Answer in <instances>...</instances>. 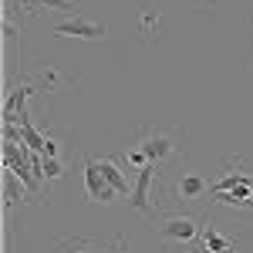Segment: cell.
I'll list each match as a JSON object with an SVG mask.
<instances>
[{"instance_id": "1", "label": "cell", "mask_w": 253, "mask_h": 253, "mask_svg": "<svg viewBox=\"0 0 253 253\" xmlns=\"http://www.w3.org/2000/svg\"><path fill=\"white\" fill-rule=\"evenodd\" d=\"M213 203L236 206V210H250L253 206V175L240 172V159L226 162V172L213 182Z\"/></svg>"}, {"instance_id": "2", "label": "cell", "mask_w": 253, "mask_h": 253, "mask_svg": "<svg viewBox=\"0 0 253 253\" xmlns=\"http://www.w3.org/2000/svg\"><path fill=\"white\" fill-rule=\"evenodd\" d=\"M206 219L210 216H193V213H166L159 219V236H162V243H169V247H193L199 243V233H203V226H206Z\"/></svg>"}, {"instance_id": "3", "label": "cell", "mask_w": 253, "mask_h": 253, "mask_svg": "<svg viewBox=\"0 0 253 253\" xmlns=\"http://www.w3.org/2000/svg\"><path fill=\"white\" fill-rule=\"evenodd\" d=\"M175 203H196V199H203V196H213V182L206 179V175H199L196 169L186 166V159L175 166V182L172 189H169Z\"/></svg>"}, {"instance_id": "4", "label": "cell", "mask_w": 253, "mask_h": 253, "mask_svg": "<svg viewBox=\"0 0 253 253\" xmlns=\"http://www.w3.org/2000/svg\"><path fill=\"white\" fill-rule=\"evenodd\" d=\"M84 193L91 203H118L122 199L118 189L108 182V175L101 172L98 159H84Z\"/></svg>"}, {"instance_id": "5", "label": "cell", "mask_w": 253, "mask_h": 253, "mask_svg": "<svg viewBox=\"0 0 253 253\" xmlns=\"http://www.w3.org/2000/svg\"><path fill=\"white\" fill-rule=\"evenodd\" d=\"M138 149L149 156V162H166V159H175V138L166 132V128H145L135 142Z\"/></svg>"}, {"instance_id": "6", "label": "cell", "mask_w": 253, "mask_h": 253, "mask_svg": "<svg viewBox=\"0 0 253 253\" xmlns=\"http://www.w3.org/2000/svg\"><path fill=\"white\" fill-rule=\"evenodd\" d=\"M108 34L105 31V24H98V20H88L81 17V14H71V17H64L54 24V38H88V41H101Z\"/></svg>"}, {"instance_id": "7", "label": "cell", "mask_w": 253, "mask_h": 253, "mask_svg": "<svg viewBox=\"0 0 253 253\" xmlns=\"http://www.w3.org/2000/svg\"><path fill=\"white\" fill-rule=\"evenodd\" d=\"M162 172V166L159 162H149L145 169H138L135 172V186H132V196H128V203L142 210V213H152V182L159 179Z\"/></svg>"}, {"instance_id": "8", "label": "cell", "mask_w": 253, "mask_h": 253, "mask_svg": "<svg viewBox=\"0 0 253 253\" xmlns=\"http://www.w3.org/2000/svg\"><path fill=\"white\" fill-rule=\"evenodd\" d=\"M58 253H128V240L125 236H115L108 243H91L84 236H75V240H61Z\"/></svg>"}, {"instance_id": "9", "label": "cell", "mask_w": 253, "mask_h": 253, "mask_svg": "<svg viewBox=\"0 0 253 253\" xmlns=\"http://www.w3.org/2000/svg\"><path fill=\"white\" fill-rule=\"evenodd\" d=\"M196 253H236V240L219 236V230L206 219V226L199 233V243H196Z\"/></svg>"}, {"instance_id": "10", "label": "cell", "mask_w": 253, "mask_h": 253, "mask_svg": "<svg viewBox=\"0 0 253 253\" xmlns=\"http://www.w3.org/2000/svg\"><path fill=\"white\" fill-rule=\"evenodd\" d=\"M98 166H101V172L108 175V182H112V186L118 189V196H125V199L132 196V186H135V179H132V175L122 172V169H118L112 159H98Z\"/></svg>"}, {"instance_id": "11", "label": "cell", "mask_w": 253, "mask_h": 253, "mask_svg": "<svg viewBox=\"0 0 253 253\" xmlns=\"http://www.w3.org/2000/svg\"><path fill=\"white\" fill-rule=\"evenodd\" d=\"M24 196H31V189H24V186L17 189V175L3 169V199H7V206H14L17 199L24 203Z\"/></svg>"}, {"instance_id": "12", "label": "cell", "mask_w": 253, "mask_h": 253, "mask_svg": "<svg viewBox=\"0 0 253 253\" xmlns=\"http://www.w3.org/2000/svg\"><path fill=\"white\" fill-rule=\"evenodd\" d=\"M61 175H64L61 156H58V159H44V162H41V179H44V182H58Z\"/></svg>"}, {"instance_id": "13", "label": "cell", "mask_w": 253, "mask_h": 253, "mask_svg": "<svg viewBox=\"0 0 253 253\" xmlns=\"http://www.w3.org/2000/svg\"><path fill=\"white\" fill-rule=\"evenodd\" d=\"M122 159H125V162H128V166H132V169H145V166H149V156H145V152H142V149H138V145H132V149H125V152H122Z\"/></svg>"}]
</instances>
